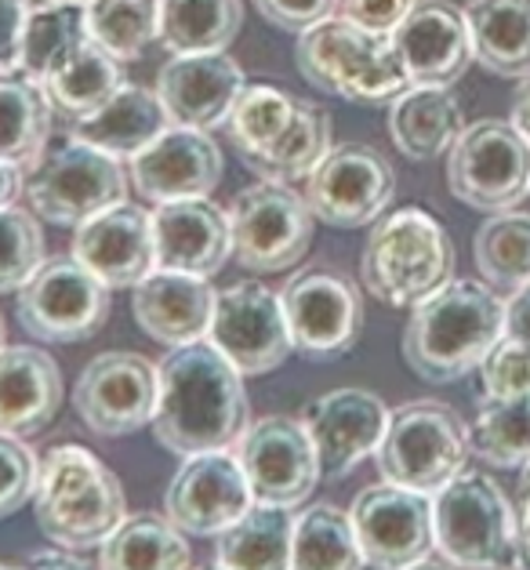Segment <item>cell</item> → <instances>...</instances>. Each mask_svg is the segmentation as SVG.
<instances>
[{
    "label": "cell",
    "mask_w": 530,
    "mask_h": 570,
    "mask_svg": "<svg viewBox=\"0 0 530 570\" xmlns=\"http://www.w3.org/2000/svg\"><path fill=\"white\" fill-rule=\"evenodd\" d=\"M167 128H171V117H167L160 95L138 85H124L106 106L73 120L69 135H77L80 142L102 149L117 160H131L135 153L157 142Z\"/></svg>",
    "instance_id": "cell-27"
},
{
    "label": "cell",
    "mask_w": 530,
    "mask_h": 570,
    "mask_svg": "<svg viewBox=\"0 0 530 570\" xmlns=\"http://www.w3.org/2000/svg\"><path fill=\"white\" fill-rule=\"evenodd\" d=\"M244 374L218 353L212 338L175 345L157 364L153 436L171 454L229 451L251 425Z\"/></svg>",
    "instance_id": "cell-1"
},
{
    "label": "cell",
    "mask_w": 530,
    "mask_h": 570,
    "mask_svg": "<svg viewBox=\"0 0 530 570\" xmlns=\"http://www.w3.org/2000/svg\"><path fill=\"white\" fill-rule=\"evenodd\" d=\"M16 316L26 335L40 342H88L109 320V287L73 255L45 258L40 269L19 287Z\"/></svg>",
    "instance_id": "cell-10"
},
{
    "label": "cell",
    "mask_w": 530,
    "mask_h": 570,
    "mask_svg": "<svg viewBox=\"0 0 530 570\" xmlns=\"http://www.w3.org/2000/svg\"><path fill=\"white\" fill-rule=\"evenodd\" d=\"M51 99L45 85L19 73H0V160L30 168L48 149Z\"/></svg>",
    "instance_id": "cell-34"
},
{
    "label": "cell",
    "mask_w": 530,
    "mask_h": 570,
    "mask_svg": "<svg viewBox=\"0 0 530 570\" xmlns=\"http://www.w3.org/2000/svg\"><path fill=\"white\" fill-rule=\"evenodd\" d=\"M157 393V367L146 356L117 350L99 353L80 371L73 385V407L91 433L131 436L143 425H153Z\"/></svg>",
    "instance_id": "cell-17"
},
{
    "label": "cell",
    "mask_w": 530,
    "mask_h": 570,
    "mask_svg": "<svg viewBox=\"0 0 530 570\" xmlns=\"http://www.w3.org/2000/svg\"><path fill=\"white\" fill-rule=\"evenodd\" d=\"M19 570H91L84 560H77L73 549L62 552V549H40L26 560Z\"/></svg>",
    "instance_id": "cell-49"
},
{
    "label": "cell",
    "mask_w": 530,
    "mask_h": 570,
    "mask_svg": "<svg viewBox=\"0 0 530 570\" xmlns=\"http://www.w3.org/2000/svg\"><path fill=\"white\" fill-rule=\"evenodd\" d=\"M207 338L241 374H269L295 353L284 302L262 281H241L218 291Z\"/></svg>",
    "instance_id": "cell-16"
},
{
    "label": "cell",
    "mask_w": 530,
    "mask_h": 570,
    "mask_svg": "<svg viewBox=\"0 0 530 570\" xmlns=\"http://www.w3.org/2000/svg\"><path fill=\"white\" fill-rule=\"evenodd\" d=\"M516 567L530 570V512H523V517H520V563H516Z\"/></svg>",
    "instance_id": "cell-52"
},
{
    "label": "cell",
    "mask_w": 530,
    "mask_h": 570,
    "mask_svg": "<svg viewBox=\"0 0 530 570\" xmlns=\"http://www.w3.org/2000/svg\"><path fill=\"white\" fill-rule=\"evenodd\" d=\"M80 4H88V0H80Z\"/></svg>",
    "instance_id": "cell-58"
},
{
    "label": "cell",
    "mask_w": 530,
    "mask_h": 570,
    "mask_svg": "<svg viewBox=\"0 0 530 570\" xmlns=\"http://www.w3.org/2000/svg\"><path fill=\"white\" fill-rule=\"evenodd\" d=\"M22 178H26V168L0 160V207L16 204V197L22 193Z\"/></svg>",
    "instance_id": "cell-51"
},
{
    "label": "cell",
    "mask_w": 530,
    "mask_h": 570,
    "mask_svg": "<svg viewBox=\"0 0 530 570\" xmlns=\"http://www.w3.org/2000/svg\"><path fill=\"white\" fill-rule=\"evenodd\" d=\"M0 345H4V316H0Z\"/></svg>",
    "instance_id": "cell-54"
},
{
    "label": "cell",
    "mask_w": 530,
    "mask_h": 570,
    "mask_svg": "<svg viewBox=\"0 0 530 570\" xmlns=\"http://www.w3.org/2000/svg\"><path fill=\"white\" fill-rule=\"evenodd\" d=\"M124 85H128L124 62H117L114 55L102 51L95 40H88V45L48 80L45 91L55 109H62V114L80 120L95 114L99 106H106Z\"/></svg>",
    "instance_id": "cell-37"
},
{
    "label": "cell",
    "mask_w": 530,
    "mask_h": 570,
    "mask_svg": "<svg viewBox=\"0 0 530 570\" xmlns=\"http://www.w3.org/2000/svg\"><path fill=\"white\" fill-rule=\"evenodd\" d=\"M0 570H16V567H8V563H0Z\"/></svg>",
    "instance_id": "cell-57"
},
{
    "label": "cell",
    "mask_w": 530,
    "mask_h": 570,
    "mask_svg": "<svg viewBox=\"0 0 530 570\" xmlns=\"http://www.w3.org/2000/svg\"><path fill=\"white\" fill-rule=\"evenodd\" d=\"M73 258L91 269L109 291L135 287L157 269L153 215L138 204L120 200L106 212L84 218L73 233Z\"/></svg>",
    "instance_id": "cell-23"
},
{
    "label": "cell",
    "mask_w": 530,
    "mask_h": 570,
    "mask_svg": "<svg viewBox=\"0 0 530 570\" xmlns=\"http://www.w3.org/2000/svg\"><path fill=\"white\" fill-rule=\"evenodd\" d=\"M295 62L316 91L360 106L393 102L400 91L411 88L393 37L360 30L342 16H331L298 33Z\"/></svg>",
    "instance_id": "cell-5"
},
{
    "label": "cell",
    "mask_w": 530,
    "mask_h": 570,
    "mask_svg": "<svg viewBox=\"0 0 530 570\" xmlns=\"http://www.w3.org/2000/svg\"><path fill=\"white\" fill-rule=\"evenodd\" d=\"M436 552L458 570H512L520 563V520L494 476L462 469L432 494Z\"/></svg>",
    "instance_id": "cell-6"
},
{
    "label": "cell",
    "mask_w": 530,
    "mask_h": 570,
    "mask_svg": "<svg viewBox=\"0 0 530 570\" xmlns=\"http://www.w3.org/2000/svg\"><path fill=\"white\" fill-rule=\"evenodd\" d=\"M62 407V371L37 345H0V433L37 436Z\"/></svg>",
    "instance_id": "cell-26"
},
{
    "label": "cell",
    "mask_w": 530,
    "mask_h": 570,
    "mask_svg": "<svg viewBox=\"0 0 530 570\" xmlns=\"http://www.w3.org/2000/svg\"><path fill=\"white\" fill-rule=\"evenodd\" d=\"M291 114H295V95H287L273 85H247L226 120V135H229V146L236 149V157L247 160V157H255V153H262L287 128Z\"/></svg>",
    "instance_id": "cell-41"
},
{
    "label": "cell",
    "mask_w": 530,
    "mask_h": 570,
    "mask_svg": "<svg viewBox=\"0 0 530 570\" xmlns=\"http://www.w3.org/2000/svg\"><path fill=\"white\" fill-rule=\"evenodd\" d=\"M465 131L462 102L451 88H408L389 102V135L393 146L414 164L448 157L458 135Z\"/></svg>",
    "instance_id": "cell-28"
},
{
    "label": "cell",
    "mask_w": 530,
    "mask_h": 570,
    "mask_svg": "<svg viewBox=\"0 0 530 570\" xmlns=\"http://www.w3.org/2000/svg\"><path fill=\"white\" fill-rule=\"evenodd\" d=\"M131 186L149 204L212 197L222 183V149L212 131L171 124L157 142L128 160Z\"/></svg>",
    "instance_id": "cell-21"
},
{
    "label": "cell",
    "mask_w": 530,
    "mask_h": 570,
    "mask_svg": "<svg viewBox=\"0 0 530 570\" xmlns=\"http://www.w3.org/2000/svg\"><path fill=\"white\" fill-rule=\"evenodd\" d=\"M45 262V233L26 207H0V295L19 291Z\"/></svg>",
    "instance_id": "cell-42"
},
{
    "label": "cell",
    "mask_w": 530,
    "mask_h": 570,
    "mask_svg": "<svg viewBox=\"0 0 530 570\" xmlns=\"http://www.w3.org/2000/svg\"><path fill=\"white\" fill-rule=\"evenodd\" d=\"M454 276V244L425 207L385 212L360 255V281L382 305L414 309Z\"/></svg>",
    "instance_id": "cell-4"
},
{
    "label": "cell",
    "mask_w": 530,
    "mask_h": 570,
    "mask_svg": "<svg viewBox=\"0 0 530 570\" xmlns=\"http://www.w3.org/2000/svg\"><path fill=\"white\" fill-rule=\"evenodd\" d=\"M241 30V0H160V45L171 55L226 51Z\"/></svg>",
    "instance_id": "cell-35"
},
{
    "label": "cell",
    "mask_w": 530,
    "mask_h": 570,
    "mask_svg": "<svg viewBox=\"0 0 530 570\" xmlns=\"http://www.w3.org/2000/svg\"><path fill=\"white\" fill-rule=\"evenodd\" d=\"M331 117L320 102L310 99H295V114H291L287 128L273 138L269 146L255 157L244 160L247 171H255L262 183H281V186H295L305 183L316 164L331 153Z\"/></svg>",
    "instance_id": "cell-29"
},
{
    "label": "cell",
    "mask_w": 530,
    "mask_h": 570,
    "mask_svg": "<svg viewBox=\"0 0 530 570\" xmlns=\"http://www.w3.org/2000/svg\"><path fill=\"white\" fill-rule=\"evenodd\" d=\"M88 40V4H80V0H40L26 19L19 69L37 85H48Z\"/></svg>",
    "instance_id": "cell-31"
},
{
    "label": "cell",
    "mask_w": 530,
    "mask_h": 570,
    "mask_svg": "<svg viewBox=\"0 0 530 570\" xmlns=\"http://www.w3.org/2000/svg\"><path fill=\"white\" fill-rule=\"evenodd\" d=\"M131 295V313L135 324L146 331L153 342L167 345H189L207 338L215 316V298L218 291L212 287L207 276L178 273V269H153L143 276Z\"/></svg>",
    "instance_id": "cell-24"
},
{
    "label": "cell",
    "mask_w": 530,
    "mask_h": 570,
    "mask_svg": "<svg viewBox=\"0 0 530 570\" xmlns=\"http://www.w3.org/2000/svg\"><path fill=\"white\" fill-rule=\"evenodd\" d=\"M520 505H523V512H530V462L520 472Z\"/></svg>",
    "instance_id": "cell-53"
},
{
    "label": "cell",
    "mask_w": 530,
    "mask_h": 570,
    "mask_svg": "<svg viewBox=\"0 0 530 570\" xmlns=\"http://www.w3.org/2000/svg\"><path fill=\"white\" fill-rule=\"evenodd\" d=\"M414 0H338V16L371 33H393Z\"/></svg>",
    "instance_id": "cell-46"
},
{
    "label": "cell",
    "mask_w": 530,
    "mask_h": 570,
    "mask_svg": "<svg viewBox=\"0 0 530 570\" xmlns=\"http://www.w3.org/2000/svg\"><path fill=\"white\" fill-rule=\"evenodd\" d=\"M200 570H229V567H222V563H215V567H200Z\"/></svg>",
    "instance_id": "cell-55"
},
{
    "label": "cell",
    "mask_w": 530,
    "mask_h": 570,
    "mask_svg": "<svg viewBox=\"0 0 530 570\" xmlns=\"http://www.w3.org/2000/svg\"><path fill=\"white\" fill-rule=\"evenodd\" d=\"M33 11V0H0V73H19L22 30Z\"/></svg>",
    "instance_id": "cell-47"
},
{
    "label": "cell",
    "mask_w": 530,
    "mask_h": 570,
    "mask_svg": "<svg viewBox=\"0 0 530 570\" xmlns=\"http://www.w3.org/2000/svg\"><path fill=\"white\" fill-rule=\"evenodd\" d=\"M40 462L37 454L26 448L22 436L0 433V520L16 517L37 494Z\"/></svg>",
    "instance_id": "cell-43"
},
{
    "label": "cell",
    "mask_w": 530,
    "mask_h": 570,
    "mask_svg": "<svg viewBox=\"0 0 530 570\" xmlns=\"http://www.w3.org/2000/svg\"><path fill=\"white\" fill-rule=\"evenodd\" d=\"M414 570H443V567H425V563H422V567H414Z\"/></svg>",
    "instance_id": "cell-56"
},
{
    "label": "cell",
    "mask_w": 530,
    "mask_h": 570,
    "mask_svg": "<svg viewBox=\"0 0 530 570\" xmlns=\"http://www.w3.org/2000/svg\"><path fill=\"white\" fill-rule=\"evenodd\" d=\"M349 520H353L360 552L374 570H414L436 549L432 498L389 480L364 487L349 505Z\"/></svg>",
    "instance_id": "cell-13"
},
{
    "label": "cell",
    "mask_w": 530,
    "mask_h": 570,
    "mask_svg": "<svg viewBox=\"0 0 530 570\" xmlns=\"http://www.w3.org/2000/svg\"><path fill=\"white\" fill-rule=\"evenodd\" d=\"M258 16L287 33H305L310 26L338 16V0H255Z\"/></svg>",
    "instance_id": "cell-45"
},
{
    "label": "cell",
    "mask_w": 530,
    "mask_h": 570,
    "mask_svg": "<svg viewBox=\"0 0 530 570\" xmlns=\"http://www.w3.org/2000/svg\"><path fill=\"white\" fill-rule=\"evenodd\" d=\"M295 353L310 360L345 356L364 335V298L349 276L327 266L302 269L281 291Z\"/></svg>",
    "instance_id": "cell-14"
},
{
    "label": "cell",
    "mask_w": 530,
    "mask_h": 570,
    "mask_svg": "<svg viewBox=\"0 0 530 570\" xmlns=\"http://www.w3.org/2000/svg\"><path fill=\"white\" fill-rule=\"evenodd\" d=\"M302 425L310 429L316 443L324 480H342L379 451L389 425V407L367 389H331L305 403Z\"/></svg>",
    "instance_id": "cell-20"
},
{
    "label": "cell",
    "mask_w": 530,
    "mask_h": 570,
    "mask_svg": "<svg viewBox=\"0 0 530 570\" xmlns=\"http://www.w3.org/2000/svg\"><path fill=\"white\" fill-rule=\"evenodd\" d=\"M99 570H193V549L167 517L143 512L102 541Z\"/></svg>",
    "instance_id": "cell-32"
},
{
    "label": "cell",
    "mask_w": 530,
    "mask_h": 570,
    "mask_svg": "<svg viewBox=\"0 0 530 570\" xmlns=\"http://www.w3.org/2000/svg\"><path fill=\"white\" fill-rule=\"evenodd\" d=\"M153 244H157V269H178L212 281L233 255L229 215L207 197L157 204Z\"/></svg>",
    "instance_id": "cell-25"
},
{
    "label": "cell",
    "mask_w": 530,
    "mask_h": 570,
    "mask_svg": "<svg viewBox=\"0 0 530 570\" xmlns=\"http://www.w3.org/2000/svg\"><path fill=\"white\" fill-rule=\"evenodd\" d=\"M244 88L247 77L229 51L171 55V62L157 77V95L171 124L197 131L226 128Z\"/></svg>",
    "instance_id": "cell-22"
},
{
    "label": "cell",
    "mask_w": 530,
    "mask_h": 570,
    "mask_svg": "<svg viewBox=\"0 0 530 570\" xmlns=\"http://www.w3.org/2000/svg\"><path fill=\"white\" fill-rule=\"evenodd\" d=\"M483 396H530V345L501 338L480 364Z\"/></svg>",
    "instance_id": "cell-44"
},
{
    "label": "cell",
    "mask_w": 530,
    "mask_h": 570,
    "mask_svg": "<svg viewBox=\"0 0 530 570\" xmlns=\"http://www.w3.org/2000/svg\"><path fill=\"white\" fill-rule=\"evenodd\" d=\"M506 338L530 345V284L512 291V298L506 302Z\"/></svg>",
    "instance_id": "cell-48"
},
{
    "label": "cell",
    "mask_w": 530,
    "mask_h": 570,
    "mask_svg": "<svg viewBox=\"0 0 530 570\" xmlns=\"http://www.w3.org/2000/svg\"><path fill=\"white\" fill-rule=\"evenodd\" d=\"M448 186L477 212H509L530 197V142L512 120L465 124L448 153Z\"/></svg>",
    "instance_id": "cell-9"
},
{
    "label": "cell",
    "mask_w": 530,
    "mask_h": 570,
    "mask_svg": "<svg viewBox=\"0 0 530 570\" xmlns=\"http://www.w3.org/2000/svg\"><path fill=\"white\" fill-rule=\"evenodd\" d=\"M469 451L494 469L530 462V396H483L469 425Z\"/></svg>",
    "instance_id": "cell-38"
},
{
    "label": "cell",
    "mask_w": 530,
    "mask_h": 570,
    "mask_svg": "<svg viewBox=\"0 0 530 570\" xmlns=\"http://www.w3.org/2000/svg\"><path fill=\"white\" fill-rule=\"evenodd\" d=\"M316 218L302 193L281 183L247 186L229 207L233 258L247 273H284L298 266L313 244Z\"/></svg>",
    "instance_id": "cell-11"
},
{
    "label": "cell",
    "mask_w": 530,
    "mask_h": 570,
    "mask_svg": "<svg viewBox=\"0 0 530 570\" xmlns=\"http://www.w3.org/2000/svg\"><path fill=\"white\" fill-rule=\"evenodd\" d=\"M512 124L527 142H530V73L520 77V88L512 95Z\"/></svg>",
    "instance_id": "cell-50"
},
{
    "label": "cell",
    "mask_w": 530,
    "mask_h": 570,
    "mask_svg": "<svg viewBox=\"0 0 530 570\" xmlns=\"http://www.w3.org/2000/svg\"><path fill=\"white\" fill-rule=\"evenodd\" d=\"M255 505L251 483L229 451L186 458L164 494V517L183 534H222Z\"/></svg>",
    "instance_id": "cell-18"
},
{
    "label": "cell",
    "mask_w": 530,
    "mask_h": 570,
    "mask_svg": "<svg viewBox=\"0 0 530 570\" xmlns=\"http://www.w3.org/2000/svg\"><path fill=\"white\" fill-rule=\"evenodd\" d=\"M88 37L117 62L143 59L160 37V0H88Z\"/></svg>",
    "instance_id": "cell-40"
},
{
    "label": "cell",
    "mask_w": 530,
    "mask_h": 570,
    "mask_svg": "<svg viewBox=\"0 0 530 570\" xmlns=\"http://www.w3.org/2000/svg\"><path fill=\"white\" fill-rule=\"evenodd\" d=\"M305 204L316 222L334 229L374 226L396 197L393 164L367 142H342L305 178Z\"/></svg>",
    "instance_id": "cell-12"
},
{
    "label": "cell",
    "mask_w": 530,
    "mask_h": 570,
    "mask_svg": "<svg viewBox=\"0 0 530 570\" xmlns=\"http://www.w3.org/2000/svg\"><path fill=\"white\" fill-rule=\"evenodd\" d=\"M353 520L327 502L310 505L295 520L291 538V570H364Z\"/></svg>",
    "instance_id": "cell-36"
},
{
    "label": "cell",
    "mask_w": 530,
    "mask_h": 570,
    "mask_svg": "<svg viewBox=\"0 0 530 570\" xmlns=\"http://www.w3.org/2000/svg\"><path fill=\"white\" fill-rule=\"evenodd\" d=\"M22 193L37 218L55 226H80L84 218L128 197V175L117 157L66 135L30 164Z\"/></svg>",
    "instance_id": "cell-8"
},
{
    "label": "cell",
    "mask_w": 530,
    "mask_h": 570,
    "mask_svg": "<svg viewBox=\"0 0 530 570\" xmlns=\"http://www.w3.org/2000/svg\"><path fill=\"white\" fill-rule=\"evenodd\" d=\"M477 269L494 291H520L530 284V215L494 212L472 236Z\"/></svg>",
    "instance_id": "cell-39"
},
{
    "label": "cell",
    "mask_w": 530,
    "mask_h": 570,
    "mask_svg": "<svg viewBox=\"0 0 530 570\" xmlns=\"http://www.w3.org/2000/svg\"><path fill=\"white\" fill-rule=\"evenodd\" d=\"M37 523L62 549H99L128 520V498L99 454L59 443L40 458L33 494Z\"/></svg>",
    "instance_id": "cell-3"
},
{
    "label": "cell",
    "mask_w": 530,
    "mask_h": 570,
    "mask_svg": "<svg viewBox=\"0 0 530 570\" xmlns=\"http://www.w3.org/2000/svg\"><path fill=\"white\" fill-rule=\"evenodd\" d=\"M472 59L494 77L530 73V0H469Z\"/></svg>",
    "instance_id": "cell-30"
},
{
    "label": "cell",
    "mask_w": 530,
    "mask_h": 570,
    "mask_svg": "<svg viewBox=\"0 0 530 570\" xmlns=\"http://www.w3.org/2000/svg\"><path fill=\"white\" fill-rule=\"evenodd\" d=\"M469 454V429L454 407L440 400H411L389 411L374 462L382 480L432 498L465 469Z\"/></svg>",
    "instance_id": "cell-7"
},
{
    "label": "cell",
    "mask_w": 530,
    "mask_h": 570,
    "mask_svg": "<svg viewBox=\"0 0 530 570\" xmlns=\"http://www.w3.org/2000/svg\"><path fill=\"white\" fill-rule=\"evenodd\" d=\"M506 338V298L487 281H451L411 309L403 360L422 382L448 385L477 371Z\"/></svg>",
    "instance_id": "cell-2"
},
{
    "label": "cell",
    "mask_w": 530,
    "mask_h": 570,
    "mask_svg": "<svg viewBox=\"0 0 530 570\" xmlns=\"http://www.w3.org/2000/svg\"><path fill=\"white\" fill-rule=\"evenodd\" d=\"M236 462L251 483L255 502L295 509L310 502L316 483L324 480L320 472V454L302 419L287 414H269L247 425V433L236 443Z\"/></svg>",
    "instance_id": "cell-15"
},
{
    "label": "cell",
    "mask_w": 530,
    "mask_h": 570,
    "mask_svg": "<svg viewBox=\"0 0 530 570\" xmlns=\"http://www.w3.org/2000/svg\"><path fill=\"white\" fill-rule=\"evenodd\" d=\"M389 37L414 88H451L472 66L465 8L451 0H414Z\"/></svg>",
    "instance_id": "cell-19"
},
{
    "label": "cell",
    "mask_w": 530,
    "mask_h": 570,
    "mask_svg": "<svg viewBox=\"0 0 530 570\" xmlns=\"http://www.w3.org/2000/svg\"><path fill=\"white\" fill-rule=\"evenodd\" d=\"M295 517L284 505L255 502L218 534V563L229 570H291Z\"/></svg>",
    "instance_id": "cell-33"
}]
</instances>
